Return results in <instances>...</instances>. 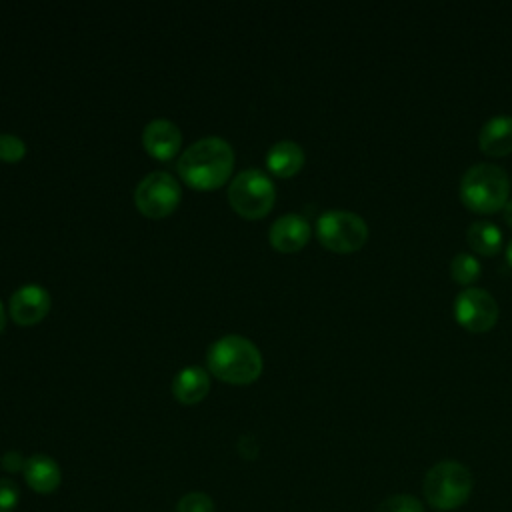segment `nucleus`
Here are the masks:
<instances>
[{
    "mask_svg": "<svg viewBox=\"0 0 512 512\" xmlns=\"http://www.w3.org/2000/svg\"><path fill=\"white\" fill-rule=\"evenodd\" d=\"M234 170L232 146L218 138L206 136L190 144L178 158L180 178L194 190L208 192L224 186Z\"/></svg>",
    "mask_w": 512,
    "mask_h": 512,
    "instance_id": "obj_1",
    "label": "nucleus"
},
{
    "mask_svg": "<svg viewBox=\"0 0 512 512\" xmlns=\"http://www.w3.org/2000/svg\"><path fill=\"white\" fill-rule=\"evenodd\" d=\"M210 372L234 386H246L260 378L262 374V356L260 350L244 336L228 334L216 340L206 354Z\"/></svg>",
    "mask_w": 512,
    "mask_h": 512,
    "instance_id": "obj_2",
    "label": "nucleus"
},
{
    "mask_svg": "<svg viewBox=\"0 0 512 512\" xmlns=\"http://www.w3.org/2000/svg\"><path fill=\"white\" fill-rule=\"evenodd\" d=\"M458 192L462 204L472 212L492 214L508 202L510 178L500 166L480 162L462 174Z\"/></svg>",
    "mask_w": 512,
    "mask_h": 512,
    "instance_id": "obj_3",
    "label": "nucleus"
},
{
    "mask_svg": "<svg viewBox=\"0 0 512 512\" xmlns=\"http://www.w3.org/2000/svg\"><path fill=\"white\" fill-rule=\"evenodd\" d=\"M472 486L474 480L468 466L456 460H442L426 472L422 490L432 508L454 510L470 498Z\"/></svg>",
    "mask_w": 512,
    "mask_h": 512,
    "instance_id": "obj_4",
    "label": "nucleus"
},
{
    "mask_svg": "<svg viewBox=\"0 0 512 512\" xmlns=\"http://www.w3.org/2000/svg\"><path fill=\"white\" fill-rule=\"evenodd\" d=\"M274 200V182L258 168L240 172L228 186V202L232 210L246 220L264 218L272 210Z\"/></svg>",
    "mask_w": 512,
    "mask_h": 512,
    "instance_id": "obj_5",
    "label": "nucleus"
},
{
    "mask_svg": "<svg viewBox=\"0 0 512 512\" xmlns=\"http://www.w3.org/2000/svg\"><path fill=\"white\" fill-rule=\"evenodd\" d=\"M316 236L324 248L348 254L366 244L368 224L354 212L328 210L316 220Z\"/></svg>",
    "mask_w": 512,
    "mask_h": 512,
    "instance_id": "obj_6",
    "label": "nucleus"
},
{
    "mask_svg": "<svg viewBox=\"0 0 512 512\" xmlns=\"http://www.w3.org/2000/svg\"><path fill=\"white\" fill-rule=\"evenodd\" d=\"M180 200L182 188L178 180L168 172L146 174L134 190V204L138 212L152 220L170 216L178 208Z\"/></svg>",
    "mask_w": 512,
    "mask_h": 512,
    "instance_id": "obj_7",
    "label": "nucleus"
},
{
    "mask_svg": "<svg viewBox=\"0 0 512 512\" xmlns=\"http://www.w3.org/2000/svg\"><path fill=\"white\" fill-rule=\"evenodd\" d=\"M454 318L468 332H486L498 320V304L490 292L470 286L454 300Z\"/></svg>",
    "mask_w": 512,
    "mask_h": 512,
    "instance_id": "obj_8",
    "label": "nucleus"
},
{
    "mask_svg": "<svg viewBox=\"0 0 512 512\" xmlns=\"http://www.w3.org/2000/svg\"><path fill=\"white\" fill-rule=\"evenodd\" d=\"M50 310V294L38 284L20 286L10 298V318L18 326H34L46 318Z\"/></svg>",
    "mask_w": 512,
    "mask_h": 512,
    "instance_id": "obj_9",
    "label": "nucleus"
},
{
    "mask_svg": "<svg viewBox=\"0 0 512 512\" xmlns=\"http://www.w3.org/2000/svg\"><path fill=\"white\" fill-rule=\"evenodd\" d=\"M142 144L152 158L160 162H168L180 152L182 132L174 122L158 118L146 124L142 132Z\"/></svg>",
    "mask_w": 512,
    "mask_h": 512,
    "instance_id": "obj_10",
    "label": "nucleus"
},
{
    "mask_svg": "<svg viewBox=\"0 0 512 512\" xmlns=\"http://www.w3.org/2000/svg\"><path fill=\"white\" fill-rule=\"evenodd\" d=\"M310 224L300 214H284L270 226V244L282 254H292L302 250L310 240Z\"/></svg>",
    "mask_w": 512,
    "mask_h": 512,
    "instance_id": "obj_11",
    "label": "nucleus"
},
{
    "mask_svg": "<svg viewBox=\"0 0 512 512\" xmlns=\"http://www.w3.org/2000/svg\"><path fill=\"white\" fill-rule=\"evenodd\" d=\"M24 480L28 488H32L38 494H52L58 490L62 474L60 466L54 458L46 454H32L26 458L24 466Z\"/></svg>",
    "mask_w": 512,
    "mask_h": 512,
    "instance_id": "obj_12",
    "label": "nucleus"
},
{
    "mask_svg": "<svg viewBox=\"0 0 512 512\" xmlns=\"http://www.w3.org/2000/svg\"><path fill=\"white\" fill-rule=\"evenodd\" d=\"M478 146L488 156H506L512 152V116L490 118L478 134Z\"/></svg>",
    "mask_w": 512,
    "mask_h": 512,
    "instance_id": "obj_13",
    "label": "nucleus"
},
{
    "mask_svg": "<svg viewBox=\"0 0 512 512\" xmlns=\"http://www.w3.org/2000/svg\"><path fill=\"white\" fill-rule=\"evenodd\" d=\"M210 390V378L204 368L188 366L176 374L172 380V394L180 404L192 406L206 398Z\"/></svg>",
    "mask_w": 512,
    "mask_h": 512,
    "instance_id": "obj_14",
    "label": "nucleus"
},
{
    "mask_svg": "<svg viewBox=\"0 0 512 512\" xmlns=\"http://www.w3.org/2000/svg\"><path fill=\"white\" fill-rule=\"evenodd\" d=\"M266 166L274 176L290 178L304 166V150L292 140H280L268 150Z\"/></svg>",
    "mask_w": 512,
    "mask_h": 512,
    "instance_id": "obj_15",
    "label": "nucleus"
},
{
    "mask_svg": "<svg viewBox=\"0 0 512 512\" xmlns=\"http://www.w3.org/2000/svg\"><path fill=\"white\" fill-rule=\"evenodd\" d=\"M466 240L476 254L494 256L502 246V232L496 224L488 220H478L468 226Z\"/></svg>",
    "mask_w": 512,
    "mask_h": 512,
    "instance_id": "obj_16",
    "label": "nucleus"
},
{
    "mask_svg": "<svg viewBox=\"0 0 512 512\" xmlns=\"http://www.w3.org/2000/svg\"><path fill=\"white\" fill-rule=\"evenodd\" d=\"M480 262L474 254L470 252H458L452 262H450V276L454 278V282L466 286V284H472L478 276H480Z\"/></svg>",
    "mask_w": 512,
    "mask_h": 512,
    "instance_id": "obj_17",
    "label": "nucleus"
},
{
    "mask_svg": "<svg viewBox=\"0 0 512 512\" xmlns=\"http://www.w3.org/2000/svg\"><path fill=\"white\" fill-rule=\"evenodd\" d=\"M376 512H426L422 502L410 494H394L382 500Z\"/></svg>",
    "mask_w": 512,
    "mask_h": 512,
    "instance_id": "obj_18",
    "label": "nucleus"
},
{
    "mask_svg": "<svg viewBox=\"0 0 512 512\" xmlns=\"http://www.w3.org/2000/svg\"><path fill=\"white\" fill-rule=\"evenodd\" d=\"M176 512H216V506L206 492H188L178 500Z\"/></svg>",
    "mask_w": 512,
    "mask_h": 512,
    "instance_id": "obj_19",
    "label": "nucleus"
},
{
    "mask_svg": "<svg viewBox=\"0 0 512 512\" xmlns=\"http://www.w3.org/2000/svg\"><path fill=\"white\" fill-rule=\"evenodd\" d=\"M26 144L14 134H0V162L16 164L24 158Z\"/></svg>",
    "mask_w": 512,
    "mask_h": 512,
    "instance_id": "obj_20",
    "label": "nucleus"
},
{
    "mask_svg": "<svg viewBox=\"0 0 512 512\" xmlns=\"http://www.w3.org/2000/svg\"><path fill=\"white\" fill-rule=\"evenodd\" d=\"M20 502V488L10 478H0V512H12Z\"/></svg>",
    "mask_w": 512,
    "mask_h": 512,
    "instance_id": "obj_21",
    "label": "nucleus"
},
{
    "mask_svg": "<svg viewBox=\"0 0 512 512\" xmlns=\"http://www.w3.org/2000/svg\"><path fill=\"white\" fill-rule=\"evenodd\" d=\"M24 466H26V458L18 450H10L2 456V468L10 474L24 472Z\"/></svg>",
    "mask_w": 512,
    "mask_h": 512,
    "instance_id": "obj_22",
    "label": "nucleus"
},
{
    "mask_svg": "<svg viewBox=\"0 0 512 512\" xmlns=\"http://www.w3.org/2000/svg\"><path fill=\"white\" fill-rule=\"evenodd\" d=\"M502 210H504V220L512 226V200H508Z\"/></svg>",
    "mask_w": 512,
    "mask_h": 512,
    "instance_id": "obj_23",
    "label": "nucleus"
},
{
    "mask_svg": "<svg viewBox=\"0 0 512 512\" xmlns=\"http://www.w3.org/2000/svg\"><path fill=\"white\" fill-rule=\"evenodd\" d=\"M4 326H6V312H4V306H2V302H0V334H2Z\"/></svg>",
    "mask_w": 512,
    "mask_h": 512,
    "instance_id": "obj_24",
    "label": "nucleus"
},
{
    "mask_svg": "<svg viewBox=\"0 0 512 512\" xmlns=\"http://www.w3.org/2000/svg\"><path fill=\"white\" fill-rule=\"evenodd\" d=\"M506 260H508V264L512 266V240H510L508 246H506Z\"/></svg>",
    "mask_w": 512,
    "mask_h": 512,
    "instance_id": "obj_25",
    "label": "nucleus"
}]
</instances>
